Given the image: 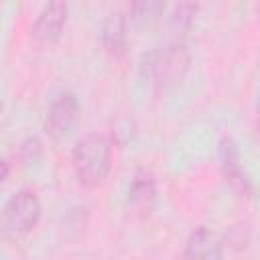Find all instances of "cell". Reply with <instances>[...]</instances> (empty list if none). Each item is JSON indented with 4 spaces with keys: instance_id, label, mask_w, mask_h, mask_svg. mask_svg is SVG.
I'll use <instances>...</instances> for the list:
<instances>
[{
    "instance_id": "cell-1",
    "label": "cell",
    "mask_w": 260,
    "mask_h": 260,
    "mask_svg": "<svg viewBox=\"0 0 260 260\" xmlns=\"http://www.w3.org/2000/svg\"><path fill=\"white\" fill-rule=\"evenodd\" d=\"M73 173L79 185L93 189L102 185L112 169V142L108 136L91 132L79 138L71 154Z\"/></svg>"
},
{
    "instance_id": "cell-2",
    "label": "cell",
    "mask_w": 260,
    "mask_h": 260,
    "mask_svg": "<svg viewBox=\"0 0 260 260\" xmlns=\"http://www.w3.org/2000/svg\"><path fill=\"white\" fill-rule=\"evenodd\" d=\"M191 63V55L183 43H167L148 51L142 59V73L156 89L179 83Z\"/></svg>"
},
{
    "instance_id": "cell-3",
    "label": "cell",
    "mask_w": 260,
    "mask_h": 260,
    "mask_svg": "<svg viewBox=\"0 0 260 260\" xmlns=\"http://www.w3.org/2000/svg\"><path fill=\"white\" fill-rule=\"evenodd\" d=\"M41 199L30 189H20L8 197L2 209V234L4 236H24L41 219Z\"/></svg>"
},
{
    "instance_id": "cell-4",
    "label": "cell",
    "mask_w": 260,
    "mask_h": 260,
    "mask_svg": "<svg viewBox=\"0 0 260 260\" xmlns=\"http://www.w3.org/2000/svg\"><path fill=\"white\" fill-rule=\"evenodd\" d=\"M77 120H79V102L73 93L65 91L51 102L45 118V130L51 138L61 140L73 132V128L77 126Z\"/></svg>"
},
{
    "instance_id": "cell-5",
    "label": "cell",
    "mask_w": 260,
    "mask_h": 260,
    "mask_svg": "<svg viewBox=\"0 0 260 260\" xmlns=\"http://www.w3.org/2000/svg\"><path fill=\"white\" fill-rule=\"evenodd\" d=\"M69 6L67 0H47L32 24V37L41 45H53L63 35Z\"/></svg>"
},
{
    "instance_id": "cell-6",
    "label": "cell",
    "mask_w": 260,
    "mask_h": 260,
    "mask_svg": "<svg viewBox=\"0 0 260 260\" xmlns=\"http://www.w3.org/2000/svg\"><path fill=\"white\" fill-rule=\"evenodd\" d=\"M183 256L191 260H217L223 256V240L213 230L199 225L189 234Z\"/></svg>"
},
{
    "instance_id": "cell-7",
    "label": "cell",
    "mask_w": 260,
    "mask_h": 260,
    "mask_svg": "<svg viewBox=\"0 0 260 260\" xmlns=\"http://www.w3.org/2000/svg\"><path fill=\"white\" fill-rule=\"evenodd\" d=\"M100 39H102L104 49L112 57H122L126 53V47H128V28H126V20H124V16L120 12H112L104 20Z\"/></svg>"
},
{
    "instance_id": "cell-8",
    "label": "cell",
    "mask_w": 260,
    "mask_h": 260,
    "mask_svg": "<svg viewBox=\"0 0 260 260\" xmlns=\"http://www.w3.org/2000/svg\"><path fill=\"white\" fill-rule=\"evenodd\" d=\"M219 162H221V171L225 175V179L240 191H248V179L244 175L242 169V160H240V150L238 144L228 136L219 142Z\"/></svg>"
},
{
    "instance_id": "cell-9",
    "label": "cell",
    "mask_w": 260,
    "mask_h": 260,
    "mask_svg": "<svg viewBox=\"0 0 260 260\" xmlns=\"http://www.w3.org/2000/svg\"><path fill=\"white\" fill-rule=\"evenodd\" d=\"M156 195V181L154 175L146 169H140L134 173L130 187H128V203L136 211H148Z\"/></svg>"
},
{
    "instance_id": "cell-10",
    "label": "cell",
    "mask_w": 260,
    "mask_h": 260,
    "mask_svg": "<svg viewBox=\"0 0 260 260\" xmlns=\"http://www.w3.org/2000/svg\"><path fill=\"white\" fill-rule=\"evenodd\" d=\"M167 0H130V16L136 24H152L165 10Z\"/></svg>"
},
{
    "instance_id": "cell-11",
    "label": "cell",
    "mask_w": 260,
    "mask_h": 260,
    "mask_svg": "<svg viewBox=\"0 0 260 260\" xmlns=\"http://www.w3.org/2000/svg\"><path fill=\"white\" fill-rule=\"evenodd\" d=\"M20 158L26 165H37L43 158V142L37 136H28L20 144Z\"/></svg>"
},
{
    "instance_id": "cell-12",
    "label": "cell",
    "mask_w": 260,
    "mask_h": 260,
    "mask_svg": "<svg viewBox=\"0 0 260 260\" xmlns=\"http://www.w3.org/2000/svg\"><path fill=\"white\" fill-rule=\"evenodd\" d=\"M197 12V6L189 0H183L181 4H177L173 16H171V24L177 26V28H187L191 22H193V16Z\"/></svg>"
},
{
    "instance_id": "cell-13",
    "label": "cell",
    "mask_w": 260,
    "mask_h": 260,
    "mask_svg": "<svg viewBox=\"0 0 260 260\" xmlns=\"http://www.w3.org/2000/svg\"><path fill=\"white\" fill-rule=\"evenodd\" d=\"M8 179V160L4 158L2 160V181H6Z\"/></svg>"
},
{
    "instance_id": "cell-14",
    "label": "cell",
    "mask_w": 260,
    "mask_h": 260,
    "mask_svg": "<svg viewBox=\"0 0 260 260\" xmlns=\"http://www.w3.org/2000/svg\"><path fill=\"white\" fill-rule=\"evenodd\" d=\"M256 122H258V130H260V100H258V108H256Z\"/></svg>"
}]
</instances>
